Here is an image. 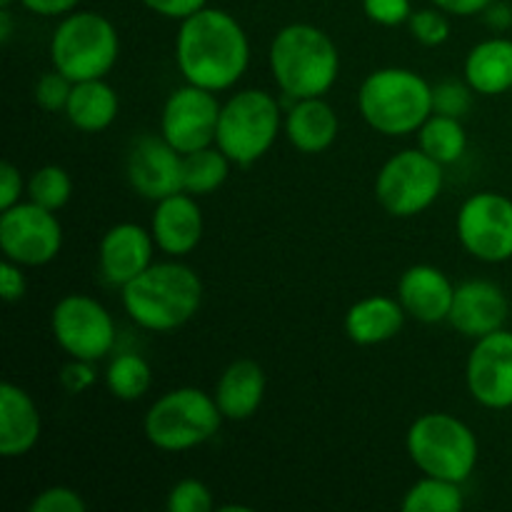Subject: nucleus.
<instances>
[{
  "label": "nucleus",
  "instance_id": "nucleus-14",
  "mask_svg": "<svg viewBox=\"0 0 512 512\" xmlns=\"http://www.w3.org/2000/svg\"><path fill=\"white\" fill-rule=\"evenodd\" d=\"M465 380L475 403L490 410L512 408V333L495 330L475 340Z\"/></svg>",
  "mask_w": 512,
  "mask_h": 512
},
{
  "label": "nucleus",
  "instance_id": "nucleus-45",
  "mask_svg": "<svg viewBox=\"0 0 512 512\" xmlns=\"http://www.w3.org/2000/svg\"><path fill=\"white\" fill-rule=\"evenodd\" d=\"M13 5V0H0V8H10Z\"/></svg>",
  "mask_w": 512,
  "mask_h": 512
},
{
  "label": "nucleus",
  "instance_id": "nucleus-47",
  "mask_svg": "<svg viewBox=\"0 0 512 512\" xmlns=\"http://www.w3.org/2000/svg\"><path fill=\"white\" fill-rule=\"evenodd\" d=\"M510 3H512V0H510Z\"/></svg>",
  "mask_w": 512,
  "mask_h": 512
},
{
  "label": "nucleus",
  "instance_id": "nucleus-29",
  "mask_svg": "<svg viewBox=\"0 0 512 512\" xmlns=\"http://www.w3.org/2000/svg\"><path fill=\"white\" fill-rule=\"evenodd\" d=\"M463 505L460 483L435 475H423L403 498L405 512H458Z\"/></svg>",
  "mask_w": 512,
  "mask_h": 512
},
{
  "label": "nucleus",
  "instance_id": "nucleus-11",
  "mask_svg": "<svg viewBox=\"0 0 512 512\" xmlns=\"http://www.w3.org/2000/svg\"><path fill=\"white\" fill-rule=\"evenodd\" d=\"M63 225L53 210L33 203H15L0 215V250L23 268H38L58 258Z\"/></svg>",
  "mask_w": 512,
  "mask_h": 512
},
{
  "label": "nucleus",
  "instance_id": "nucleus-36",
  "mask_svg": "<svg viewBox=\"0 0 512 512\" xmlns=\"http://www.w3.org/2000/svg\"><path fill=\"white\" fill-rule=\"evenodd\" d=\"M363 10L373 23L395 28L400 23H408L413 15L410 0H363Z\"/></svg>",
  "mask_w": 512,
  "mask_h": 512
},
{
  "label": "nucleus",
  "instance_id": "nucleus-32",
  "mask_svg": "<svg viewBox=\"0 0 512 512\" xmlns=\"http://www.w3.org/2000/svg\"><path fill=\"white\" fill-rule=\"evenodd\" d=\"M408 28L410 35H413L420 45H428V48L443 45L445 40L450 38V23L440 8L413 10V15H410L408 20Z\"/></svg>",
  "mask_w": 512,
  "mask_h": 512
},
{
  "label": "nucleus",
  "instance_id": "nucleus-33",
  "mask_svg": "<svg viewBox=\"0 0 512 512\" xmlns=\"http://www.w3.org/2000/svg\"><path fill=\"white\" fill-rule=\"evenodd\" d=\"M170 512H210L213 510V493L200 480L188 478L180 480L168 493Z\"/></svg>",
  "mask_w": 512,
  "mask_h": 512
},
{
  "label": "nucleus",
  "instance_id": "nucleus-18",
  "mask_svg": "<svg viewBox=\"0 0 512 512\" xmlns=\"http://www.w3.org/2000/svg\"><path fill=\"white\" fill-rule=\"evenodd\" d=\"M203 228V210L195 203V195L185 190L158 200L153 220H150L155 245L170 258H183L193 253L203 240Z\"/></svg>",
  "mask_w": 512,
  "mask_h": 512
},
{
  "label": "nucleus",
  "instance_id": "nucleus-44",
  "mask_svg": "<svg viewBox=\"0 0 512 512\" xmlns=\"http://www.w3.org/2000/svg\"><path fill=\"white\" fill-rule=\"evenodd\" d=\"M13 38V15L10 8H0V43L8 45Z\"/></svg>",
  "mask_w": 512,
  "mask_h": 512
},
{
  "label": "nucleus",
  "instance_id": "nucleus-27",
  "mask_svg": "<svg viewBox=\"0 0 512 512\" xmlns=\"http://www.w3.org/2000/svg\"><path fill=\"white\" fill-rule=\"evenodd\" d=\"M230 158L218 148L193 150L183 155V190L190 195H210L228 180Z\"/></svg>",
  "mask_w": 512,
  "mask_h": 512
},
{
  "label": "nucleus",
  "instance_id": "nucleus-25",
  "mask_svg": "<svg viewBox=\"0 0 512 512\" xmlns=\"http://www.w3.org/2000/svg\"><path fill=\"white\" fill-rule=\"evenodd\" d=\"M118 110V93L113 85L105 83V78L73 83V93L65 105V115L73 128L83 130V133H100V130L110 128L113 120L118 118Z\"/></svg>",
  "mask_w": 512,
  "mask_h": 512
},
{
  "label": "nucleus",
  "instance_id": "nucleus-35",
  "mask_svg": "<svg viewBox=\"0 0 512 512\" xmlns=\"http://www.w3.org/2000/svg\"><path fill=\"white\" fill-rule=\"evenodd\" d=\"M85 508L88 505L80 498L78 490L65 488V485L40 490L30 503V512H85Z\"/></svg>",
  "mask_w": 512,
  "mask_h": 512
},
{
  "label": "nucleus",
  "instance_id": "nucleus-16",
  "mask_svg": "<svg viewBox=\"0 0 512 512\" xmlns=\"http://www.w3.org/2000/svg\"><path fill=\"white\" fill-rule=\"evenodd\" d=\"M510 303L503 288L490 280H465L455 285L453 308L448 323L465 338H485V335L503 330L508 323Z\"/></svg>",
  "mask_w": 512,
  "mask_h": 512
},
{
  "label": "nucleus",
  "instance_id": "nucleus-4",
  "mask_svg": "<svg viewBox=\"0 0 512 512\" xmlns=\"http://www.w3.org/2000/svg\"><path fill=\"white\" fill-rule=\"evenodd\" d=\"M360 115L380 135L400 138L418 133L433 115V85L408 68H380L363 80Z\"/></svg>",
  "mask_w": 512,
  "mask_h": 512
},
{
  "label": "nucleus",
  "instance_id": "nucleus-9",
  "mask_svg": "<svg viewBox=\"0 0 512 512\" xmlns=\"http://www.w3.org/2000/svg\"><path fill=\"white\" fill-rule=\"evenodd\" d=\"M443 165L423 150H403L380 168L375 198L395 218H415L438 200L443 190Z\"/></svg>",
  "mask_w": 512,
  "mask_h": 512
},
{
  "label": "nucleus",
  "instance_id": "nucleus-31",
  "mask_svg": "<svg viewBox=\"0 0 512 512\" xmlns=\"http://www.w3.org/2000/svg\"><path fill=\"white\" fill-rule=\"evenodd\" d=\"M473 93L475 90L468 83L443 80V83L433 85V113L463 120V115H468L473 108Z\"/></svg>",
  "mask_w": 512,
  "mask_h": 512
},
{
  "label": "nucleus",
  "instance_id": "nucleus-38",
  "mask_svg": "<svg viewBox=\"0 0 512 512\" xmlns=\"http://www.w3.org/2000/svg\"><path fill=\"white\" fill-rule=\"evenodd\" d=\"M60 383H63V388L68 390V393H73V395L85 393V390L93 388L95 385L93 363L73 358L68 365H65L63 373H60Z\"/></svg>",
  "mask_w": 512,
  "mask_h": 512
},
{
  "label": "nucleus",
  "instance_id": "nucleus-1",
  "mask_svg": "<svg viewBox=\"0 0 512 512\" xmlns=\"http://www.w3.org/2000/svg\"><path fill=\"white\" fill-rule=\"evenodd\" d=\"M175 63L185 83L200 85L213 93L228 90L248 70V35L228 10L205 5L190 18L180 20Z\"/></svg>",
  "mask_w": 512,
  "mask_h": 512
},
{
  "label": "nucleus",
  "instance_id": "nucleus-37",
  "mask_svg": "<svg viewBox=\"0 0 512 512\" xmlns=\"http://www.w3.org/2000/svg\"><path fill=\"white\" fill-rule=\"evenodd\" d=\"M25 290H28V280H25L23 265L5 258L0 263V295H3V300L5 303H18Z\"/></svg>",
  "mask_w": 512,
  "mask_h": 512
},
{
  "label": "nucleus",
  "instance_id": "nucleus-7",
  "mask_svg": "<svg viewBox=\"0 0 512 512\" xmlns=\"http://www.w3.org/2000/svg\"><path fill=\"white\" fill-rule=\"evenodd\" d=\"M408 455L423 475L463 485L478 465V438L450 413H425L410 425Z\"/></svg>",
  "mask_w": 512,
  "mask_h": 512
},
{
  "label": "nucleus",
  "instance_id": "nucleus-19",
  "mask_svg": "<svg viewBox=\"0 0 512 512\" xmlns=\"http://www.w3.org/2000/svg\"><path fill=\"white\" fill-rule=\"evenodd\" d=\"M455 285L435 265H413L398 280V300L410 318L420 323H443L453 308Z\"/></svg>",
  "mask_w": 512,
  "mask_h": 512
},
{
  "label": "nucleus",
  "instance_id": "nucleus-13",
  "mask_svg": "<svg viewBox=\"0 0 512 512\" xmlns=\"http://www.w3.org/2000/svg\"><path fill=\"white\" fill-rule=\"evenodd\" d=\"M220 108L213 90L200 85H183L168 95L160 113V135L173 145L178 153L208 148L218 135Z\"/></svg>",
  "mask_w": 512,
  "mask_h": 512
},
{
  "label": "nucleus",
  "instance_id": "nucleus-26",
  "mask_svg": "<svg viewBox=\"0 0 512 512\" xmlns=\"http://www.w3.org/2000/svg\"><path fill=\"white\" fill-rule=\"evenodd\" d=\"M418 143L423 153L438 160L440 165H450L463 158L468 148V133H465L460 118L433 113L418 130Z\"/></svg>",
  "mask_w": 512,
  "mask_h": 512
},
{
  "label": "nucleus",
  "instance_id": "nucleus-23",
  "mask_svg": "<svg viewBox=\"0 0 512 512\" xmlns=\"http://www.w3.org/2000/svg\"><path fill=\"white\" fill-rule=\"evenodd\" d=\"M405 308L398 298L370 295L345 315V333L355 345H380L393 340L405 325Z\"/></svg>",
  "mask_w": 512,
  "mask_h": 512
},
{
  "label": "nucleus",
  "instance_id": "nucleus-5",
  "mask_svg": "<svg viewBox=\"0 0 512 512\" xmlns=\"http://www.w3.org/2000/svg\"><path fill=\"white\" fill-rule=\"evenodd\" d=\"M118 55V30L93 10L63 15L50 38V63L73 83L105 78L118 63Z\"/></svg>",
  "mask_w": 512,
  "mask_h": 512
},
{
  "label": "nucleus",
  "instance_id": "nucleus-24",
  "mask_svg": "<svg viewBox=\"0 0 512 512\" xmlns=\"http://www.w3.org/2000/svg\"><path fill=\"white\" fill-rule=\"evenodd\" d=\"M465 83L480 95H500L512 90V40L488 38L465 58Z\"/></svg>",
  "mask_w": 512,
  "mask_h": 512
},
{
  "label": "nucleus",
  "instance_id": "nucleus-43",
  "mask_svg": "<svg viewBox=\"0 0 512 512\" xmlns=\"http://www.w3.org/2000/svg\"><path fill=\"white\" fill-rule=\"evenodd\" d=\"M485 15V23L490 25L493 30H498V33H503V30H508L512 25V8H510V0H505V3H490L488 8L483 10Z\"/></svg>",
  "mask_w": 512,
  "mask_h": 512
},
{
  "label": "nucleus",
  "instance_id": "nucleus-34",
  "mask_svg": "<svg viewBox=\"0 0 512 512\" xmlns=\"http://www.w3.org/2000/svg\"><path fill=\"white\" fill-rule=\"evenodd\" d=\"M70 93H73V80L65 78V75L55 68L35 83V100H38L40 108L48 110V113H60V110L65 113Z\"/></svg>",
  "mask_w": 512,
  "mask_h": 512
},
{
  "label": "nucleus",
  "instance_id": "nucleus-2",
  "mask_svg": "<svg viewBox=\"0 0 512 512\" xmlns=\"http://www.w3.org/2000/svg\"><path fill=\"white\" fill-rule=\"evenodd\" d=\"M120 295L135 325L150 333H170L195 318L203 305V283L190 265L168 260L145 268L120 288Z\"/></svg>",
  "mask_w": 512,
  "mask_h": 512
},
{
  "label": "nucleus",
  "instance_id": "nucleus-42",
  "mask_svg": "<svg viewBox=\"0 0 512 512\" xmlns=\"http://www.w3.org/2000/svg\"><path fill=\"white\" fill-rule=\"evenodd\" d=\"M435 8H440L448 15H460V18H470V15H480L488 8L493 0H430Z\"/></svg>",
  "mask_w": 512,
  "mask_h": 512
},
{
  "label": "nucleus",
  "instance_id": "nucleus-28",
  "mask_svg": "<svg viewBox=\"0 0 512 512\" xmlns=\"http://www.w3.org/2000/svg\"><path fill=\"white\" fill-rule=\"evenodd\" d=\"M150 383H153V370H150L148 360L135 353L115 355L105 370V385H108L110 395L125 400V403L143 398Z\"/></svg>",
  "mask_w": 512,
  "mask_h": 512
},
{
  "label": "nucleus",
  "instance_id": "nucleus-40",
  "mask_svg": "<svg viewBox=\"0 0 512 512\" xmlns=\"http://www.w3.org/2000/svg\"><path fill=\"white\" fill-rule=\"evenodd\" d=\"M25 183L20 170L13 163L0 165V210L13 208L15 203H20V195H23Z\"/></svg>",
  "mask_w": 512,
  "mask_h": 512
},
{
  "label": "nucleus",
  "instance_id": "nucleus-17",
  "mask_svg": "<svg viewBox=\"0 0 512 512\" xmlns=\"http://www.w3.org/2000/svg\"><path fill=\"white\" fill-rule=\"evenodd\" d=\"M153 233L138 223H118L103 235L98 248L100 273L115 288H125L153 265Z\"/></svg>",
  "mask_w": 512,
  "mask_h": 512
},
{
  "label": "nucleus",
  "instance_id": "nucleus-20",
  "mask_svg": "<svg viewBox=\"0 0 512 512\" xmlns=\"http://www.w3.org/2000/svg\"><path fill=\"white\" fill-rule=\"evenodd\" d=\"M40 413L35 400L20 385H0V455L23 458L40 440Z\"/></svg>",
  "mask_w": 512,
  "mask_h": 512
},
{
  "label": "nucleus",
  "instance_id": "nucleus-39",
  "mask_svg": "<svg viewBox=\"0 0 512 512\" xmlns=\"http://www.w3.org/2000/svg\"><path fill=\"white\" fill-rule=\"evenodd\" d=\"M140 3L153 10V13L163 15V18L185 20L198 13V10H203L208 0H140Z\"/></svg>",
  "mask_w": 512,
  "mask_h": 512
},
{
  "label": "nucleus",
  "instance_id": "nucleus-12",
  "mask_svg": "<svg viewBox=\"0 0 512 512\" xmlns=\"http://www.w3.org/2000/svg\"><path fill=\"white\" fill-rule=\"evenodd\" d=\"M458 240L483 263L512 258V200L485 190L463 203L458 213Z\"/></svg>",
  "mask_w": 512,
  "mask_h": 512
},
{
  "label": "nucleus",
  "instance_id": "nucleus-46",
  "mask_svg": "<svg viewBox=\"0 0 512 512\" xmlns=\"http://www.w3.org/2000/svg\"><path fill=\"white\" fill-rule=\"evenodd\" d=\"M510 93H512V90H510Z\"/></svg>",
  "mask_w": 512,
  "mask_h": 512
},
{
  "label": "nucleus",
  "instance_id": "nucleus-22",
  "mask_svg": "<svg viewBox=\"0 0 512 512\" xmlns=\"http://www.w3.org/2000/svg\"><path fill=\"white\" fill-rule=\"evenodd\" d=\"M340 133V120L333 105L323 98L293 100L285 118V135L300 153H323L335 143Z\"/></svg>",
  "mask_w": 512,
  "mask_h": 512
},
{
  "label": "nucleus",
  "instance_id": "nucleus-3",
  "mask_svg": "<svg viewBox=\"0 0 512 512\" xmlns=\"http://www.w3.org/2000/svg\"><path fill=\"white\" fill-rule=\"evenodd\" d=\"M270 73L290 100L323 98L340 73V53L318 25H285L270 43Z\"/></svg>",
  "mask_w": 512,
  "mask_h": 512
},
{
  "label": "nucleus",
  "instance_id": "nucleus-30",
  "mask_svg": "<svg viewBox=\"0 0 512 512\" xmlns=\"http://www.w3.org/2000/svg\"><path fill=\"white\" fill-rule=\"evenodd\" d=\"M70 195H73V180H70L68 170L60 168V165H43L30 175L28 198L33 203L58 213L60 208L68 205Z\"/></svg>",
  "mask_w": 512,
  "mask_h": 512
},
{
  "label": "nucleus",
  "instance_id": "nucleus-10",
  "mask_svg": "<svg viewBox=\"0 0 512 512\" xmlns=\"http://www.w3.org/2000/svg\"><path fill=\"white\" fill-rule=\"evenodd\" d=\"M53 338L70 358L95 360L105 358L115 345V323L103 303L90 295H65L50 315Z\"/></svg>",
  "mask_w": 512,
  "mask_h": 512
},
{
  "label": "nucleus",
  "instance_id": "nucleus-8",
  "mask_svg": "<svg viewBox=\"0 0 512 512\" xmlns=\"http://www.w3.org/2000/svg\"><path fill=\"white\" fill-rule=\"evenodd\" d=\"M280 133V105L265 90H240L220 108L215 145L235 165H253Z\"/></svg>",
  "mask_w": 512,
  "mask_h": 512
},
{
  "label": "nucleus",
  "instance_id": "nucleus-21",
  "mask_svg": "<svg viewBox=\"0 0 512 512\" xmlns=\"http://www.w3.org/2000/svg\"><path fill=\"white\" fill-rule=\"evenodd\" d=\"M213 398L225 420L253 418L265 398V373L260 363L250 358L230 363L215 385Z\"/></svg>",
  "mask_w": 512,
  "mask_h": 512
},
{
  "label": "nucleus",
  "instance_id": "nucleus-6",
  "mask_svg": "<svg viewBox=\"0 0 512 512\" xmlns=\"http://www.w3.org/2000/svg\"><path fill=\"white\" fill-rule=\"evenodd\" d=\"M223 420L213 395L200 388H175L150 405L143 430L158 450L185 453L215 438Z\"/></svg>",
  "mask_w": 512,
  "mask_h": 512
},
{
  "label": "nucleus",
  "instance_id": "nucleus-41",
  "mask_svg": "<svg viewBox=\"0 0 512 512\" xmlns=\"http://www.w3.org/2000/svg\"><path fill=\"white\" fill-rule=\"evenodd\" d=\"M80 0H20L25 10L43 18H58V15H68L78 8Z\"/></svg>",
  "mask_w": 512,
  "mask_h": 512
},
{
  "label": "nucleus",
  "instance_id": "nucleus-15",
  "mask_svg": "<svg viewBox=\"0 0 512 512\" xmlns=\"http://www.w3.org/2000/svg\"><path fill=\"white\" fill-rule=\"evenodd\" d=\"M125 170L135 193L155 203L183 193V153H178L163 135L135 138Z\"/></svg>",
  "mask_w": 512,
  "mask_h": 512
}]
</instances>
